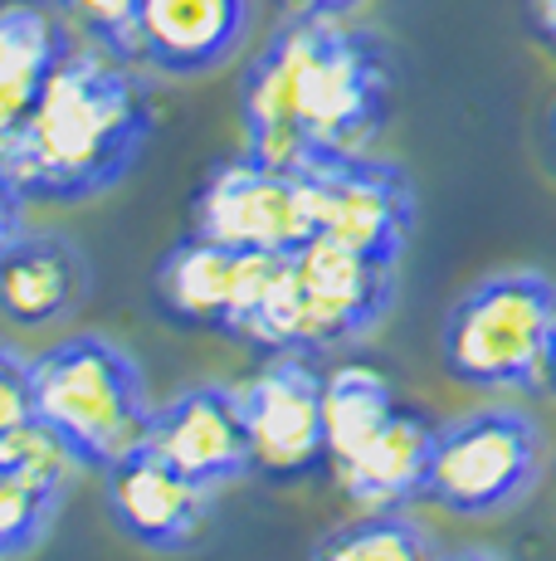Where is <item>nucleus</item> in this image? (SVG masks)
Instances as JSON below:
<instances>
[{"label":"nucleus","mask_w":556,"mask_h":561,"mask_svg":"<svg viewBox=\"0 0 556 561\" xmlns=\"http://www.w3.org/2000/svg\"><path fill=\"white\" fill-rule=\"evenodd\" d=\"M391 117V59L347 15H283L240 79L244 152L298 167L313 152H367Z\"/></svg>","instance_id":"f257e3e1"},{"label":"nucleus","mask_w":556,"mask_h":561,"mask_svg":"<svg viewBox=\"0 0 556 561\" xmlns=\"http://www.w3.org/2000/svg\"><path fill=\"white\" fill-rule=\"evenodd\" d=\"M152 127L157 107L142 73L99 45L73 39L20 123L5 176L39 205L108 196L142 161Z\"/></svg>","instance_id":"f03ea898"},{"label":"nucleus","mask_w":556,"mask_h":561,"mask_svg":"<svg viewBox=\"0 0 556 561\" xmlns=\"http://www.w3.org/2000/svg\"><path fill=\"white\" fill-rule=\"evenodd\" d=\"M30 405L69 445L79 469L99 473L142 445L152 420L142 366L99 332L63 337L30 357Z\"/></svg>","instance_id":"7ed1b4c3"},{"label":"nucleus","mask_w":556,"mask_h":561,"mask_svg":"<svg viewBox=\"0 0 556 561\" xmlns=\"http://www.w3.org/2000/svg\"><path fill=\"white\" fill-rule=\"evenodd\" d=\"M556 284L537 268H502L454 298L440 328V362L468 391H542V357Z\"/></svg>","instance_id":"20e7f679"},{"label":"nucleus","mask_w":556,"mask_h":561,"mask_svg":"<svg viewBox=\"0 0 556 561\" xmlns=\"http://www.w3.org/2000/svg\"><path fill=\"white\" fill-rule=\"evenodd\" d=\"M542 430L512 405H488L435 425L420 503L454 517H494L522 503L542 479Z\"/></svg>","instance_id":"39448f33"},{"label":"nucleus","mask_w":556,"mask_h":561,"mask_svg":"<svg viewBox=\"0 0 556 561\" xmlns=\"http://www.w3.org/2000/svg\"><path fill=\"white\" fill-rule=\"evenodd\" d=\"M313 234L401 268L415 234V186L410 171L371 152H313L298 161Z\"/></svg>","instance_id":"423d86ee"},{"label":"nucleus","mask_w":556,"mask_h":561,"mask_svg":"<svg viewBox=\"0 0 556 561\" xmlns=\"http://www.w3.org/2000/svg\"><path fill=\"white\" fill-rule=\"evenodd\" d=\"M190 234L230 250L293 254L303 240H313L303 181L293 167H274L254 152L224 157L190 201Z\"/></svg>","instance_id":"0eeeda50"},{"label":"nucleus","mask_w":556,"mask_h":561,"mask_svg":"<svg viewBox=\"0 0 556 561\" xmlns=\"http://www.w3.org/2000/svg\"><path fill=\"white\" fill-rule=\"evenodd\" d=\"M250 430V473L269 483H298L327 469L323 371L308 352H274L254 381L240 386Z\"/></svg>","instance_id":"6e6552de"},{"label":"nucleus","mask_w":556,"mask_h":561,"mask_svg":"<svg viewBox=\"0 0 556 561\" xmlns=\"http://www.w3.org/2000/svg\"><path fill=\"white\" fill-rule=\"evenodd\" d=\"M103 493H108L117 533L162 557L200 547V537L210 533V517H216V489L186 479L147 445L127 449L123 459L103 469Z\"/></svg>","instance_id":"1a4fd4ad"},{"label":"nucleus","mask_w":556,"mask_h":561,"mask_svg":"<svg viewBox=\"0 0 556 561\" xmlns=\"http://www.w3.org/2000/svg\"><path fill=\"white\" fill-rule=\"evenodd\" d=\"M147 449H157L186 479L224 489L250 473V430H244L240 386H190L147 420Z\"/></svg>","instance_id":"9d476101"},{"label":"nucleus","mask_w":556,"mask_h":561,"mask_svg":"<svg viewBox=\"0 0 556 561\" xmlns=\"http://www.w3.org/2000/svg\"><path fill=\"white\" fill-rule=\"evenodd\" d=\"M250 25L254 0H137V64L200 79L244 49Z\"/></svg>","instance_id":"9b49d317"},{"label":"nucleus","mask_w":556,"mask_h":561,"mask_svg":"<svg viewBox=\"0 0 556 561\" xmlns=\"http://www.w3.org/2000/svg\"><path fill=\"white\" fill-rule=\"evenodd\" d=\"M89 259L69 234L20 230L0 250V318L10 328L39 332L73 318L89 298Z\"/></svg>","instance_id":"f8f14e48"},{"label":"nucleus","mask_w":556,"mask_h":561,"mask_svg":"<svg viewBox=\"0 0 556 561\" xmlns=\"http://www.w3.org/2000/svg\"><path fill=\"white\" fill-rule=\"evenodd\" d=\"M69 45L73 30L49 0H0V171L10 167L30 103Z\"/></svg>","instance_id":"ddd939ff"},{"label":"nucleus","mask_w":556,"mask_h":561,"mask_svg":"<svg viewBox=\"0 0 556 561\" xmlns=\"http://www.w3.org/2000/svg\"><path fill=\"white\" fill-rule=\"evenodd\" d=\"M298 274H303L308 294L317 298V308L327 312V322L337 328L341 347L357 337H367L395 304V264L337 244L327 234H313L293 250Z\"/></svg>","instance_id":"4468645a"},{"label":"nucleus","mask_w":556,"mask_h":561,"mask_svg":"<svg viewBox=\"0 0 556 561\" xmlns=\"http://www.w3.org/2000/svg\"><path fill=\"white\" fill-rule=\"evenodd\" d=\"M435 420L415 405H401L386 415V425L367 439L347 463H337V483L361 508H405L420 503L425 463H430Z\"/></svg>","instance_id":"2eb2a0df"},{"label":"nucleus","mask_w":556,"mask_h":561,"mask_svg":"<svg viewBox=\"0 0 556 561\" xmlns=\"http://www.w3.org/2000/svg\"><path fill=\"white\" fill-rule=\"evenodd\" d=\"M234 274H240V250L186 234L157 264V278H152L157 308H162V318L181 322V328L224 332L234 308Z\"/></svg>","instance_id":"dca6fc26"},{"label":"nucleus","mask_w":556,"mask_h":561,"mask_svg":"<svg viewBox=\"0 0 556 561\" xmlns=\"http://www.w3.org/2000/svg\"><path fill=\"white\" fill-rule=\"evenodd\" d=\"M395 410V391L386 376H377L371 366H337L333 376H323V430H327V463H347L386 425Z\"/></svg>","instance_id":"f3484780"},{"label":"nucleus","mask_w":556,"mask_h":561,"mask_svg":"<svg viewBox=\"0 0 556 561\" xmlns=\"http://www.w3.org/2000/svg\"><path fill=\"white\" fill-rule=\"evenodd\" d=\"M430 527L401 508H367L313 542L308 561H440Z\"/></svg>","instance_id":"a211bd4d"},{"label":"nucleus","mask_w":556,"mask_h":561,"mask_svg":"<svg viewBox=\"0 0 556 561\" xmlns=\"http://www.w3.org/2000/svg\"><path fill=\"white\" fill-rule=\"evenodd\" d=\"M63 499L69 493L55 489V483L30 479V473L0 463V561L35 552L49 537V527L59 523Z\"/></svg>","instance_id":"6ab92c4d"},{"label":"nucleus","mask_w":556,"mask_h":561,"mask_svg":"<svg viewBox=\"0 0 556 561\" xmlns=\"http://www.w3.org/2000/svg\"><path fill=\"white\" fill-rule=\"evenodd\" d=\"M0 463L30 473V479L55 483V489H63V493H69L73 473H79V459L69 455V445H63L39 415H25L20 425L0 430Z\"/></svg>","instance_id":"aec40b11"},{"label":"nucleus","mask_w":556,"mask_h":561,"mask_svg":"<svg viewBox=\"0 0 556 561\" xmlns=\"http://www.w3.org/2000/svg\"><path fill=\"white\" fill-rule=\"evenodd\" d=\"M83 45H99L113 59L137 64V0H49Z\"/></svg>","instance_id":"412c9836"},{"label":"nucleus","mask_w":556,"mask_h":561,"mask_svg":"<svg viewBox=\"0 0 556 561\" xmlns=\"http://www.w3.org/2000/svg\"><path fill=\"white\" fill-rule=\"evenodd\" d=\"M25 415H35V405H30V357H20L0 337V430L20 425Z\"/></svg>","instance_id":"4be33fe9"},{"label":"nucleus","mask_w":556,"mask_h":561,"mask_svg":"<svg viewBox=\"0 0 556 561\" xmlns=\"http://www.w3.org/2000/svg\"><path fill=\"white\" fill-rule=\"evenodd\" d=\"M25 205H30V201L15 191V181L0 171V250H5V244L15 240L20 230H25Z\"/></svg>","instance_id":"5701e85b"},{"label":"nucleus","mask_w":556,"mask_h":561,"mask_svg":"<svg viewBox=\"0 0 556 561\" xmlns=\"http://www.w3.org/2000/svg\"><path fill=\"white\" fill-rule=\"evenodd\" d=\"M367 0H283V15H351Z\"/></svg>","instance_id":"b1692460"},{"label":"nucleus","mask_w":556,"mask_h":561,"mask_svg":"<svg viewBox=\"0 0 556 561\" xmlns=\"http://www.w3.org/2000/svg\"><path fill=\"white\" fill-rule=\"evenodd\" d=\"M528 15H532V30L556 49V0H528Z\"/></svg>","instance_id":"393cba45"},{"label":"nucleus","mask_w":556,"mask_h":561,"mask_svg":"<svg viewBox=\"0 0 556 561\" xmlns=\"http://www.w3.org/2000/svg\"><path fill=\"white\" fill-rule=\"evenodd\" d=\"M542 391L556 396V312H552V332H547V357H542Z\"/></svg>","instance_id":"a878e982"},{"label":"nucleus","mask_w":556,"mask_h":561,"mask_svg":"<svg viewBox=\"0 0 556 561\" xmlns=\"http://www.w3.org/2000/svg\"><path fill=\"white\" fill-rule=\"evenodd\" d=\"M440 561H502V557L478 552V547H464V552H449V557H440Z\"/></svg>","instance_id":"bb28decb"},{"label":"nucleus","mask_w":556,"mask_h":561,"mask_svg":"<svg viewBox=\"0 0 556 561\" xmlns=\"http://www.w3.org/2000/svg\"><path fill=\"white\" fill-rule=\"evenodd\" d=\"M547 142H552V161H556V103H552V117H547Z\"/></svg>","instance_id":"cd10ccee"}]
</instances>
